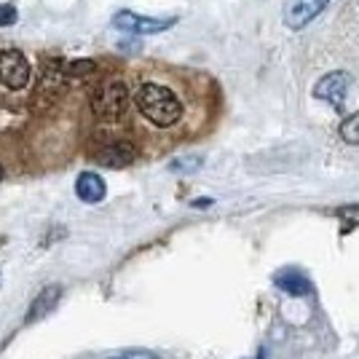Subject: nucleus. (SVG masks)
Masks as SVG:
<instances>
[{"label": "nucleus", "mask_w": 359, "mask_h": 359, "mask_svg": "<svg viewBox=\"0 0 359 359\" xmlns=\"http://www.w3.org/2000/svg\"><path fill=\"white\" fill-rule=\"evenodd\" d=\"M6 177V169H3V166H0V180Z\"/></svg>", "instance_id": "obj_19"}, {"label": "nucleus", "mask_w": 359, "mask_h": 359, "mask_svg": "<svg viewBox=\"0 0 359 359\" xmlns=\"http://www.w3.org/2000/svg\"><path fill=\"white\" fill-rule=\"evenodd\" d=\"M126 107H129V89H126V83L121 78H105L91 91V110L100 118H118V116L126 113Z\"/></svg>", "instance_id": "obj_2"}, {"label": "nucleus", "mask_w": 359, "mask_h": 359, "mask_svg": "<svg viewBox=\"0 0 359 359\" xmlns=\"http://www.w3.org/2000/svg\"><path fill=\"white\" fill-rule=\"evenodd\" d=\"M257 359H266V348H260V354H257Z\"/></svg>", "instance_id": "obj_18"}, {"label": "nucleus", "mask_w": 359, "mask_h": 359, "mask_svg": "<svg viewBox=\"0 0 359 359\" xmlns=\"http://www.w3.org/2000/svg\"><path fill=\"white\" fill-rule=\"evenodd\" d=\"M16 19H19V14H16L14 6L0 3V27H11V25H16Z\"/></svg>", "instance_id": "obj_13"}, {"label": "nucleus", "mask_w": 359, "mask_h": 359, "mask_svg": "<svg viewBox=\"0 0 359 359\" xmlns=\"http://www.w3.org/2000/svg\"><path fill=\"white\" fill-rule=\"evenodd\" d=\"M351 86V78L344 73V70H335V73H327L325 78H319L314 86V97L322 100V102H330L332 107H344L346 91Z\"/></svg>", "instance_id": "obj_6"}, {"label": "nucleus", "mask_w": 359, "mask_h": 359, "mask_svg": "<svg viewBox=\"0 0 359 359\" xmlns=\"http://www.w3.org/2000/svg\"><path fill=\"white\" fill-rule=\"evenodd\" d=\"M113 359H156V354H150V351H129L123 357H113Z\"/></svg>", "instance_id": "obj_16"}, {"label": "nucleus", "mask_w": 359, "mask_h": 359, "mask_svg": "<svg viewBox=\"0 0 359 359\" xmlns=\"http://www.w3.org/2000/svg\"><path fill=\"white\" fill-rule=\"evenodd\" d=\"M32 78L30 60L19 48H3L0 51V86L11 91L27 89Z\"/></svg>", "instance_id": "obj_3"}, {"label": "nucleus", "mask_w": 359, "mask_h": 359, "mask_svg": "<svg viewBox=\"0 0 359 359\" xmlns=\"http://www.w3.org/2000/svg\"><path fill=\"white\" fill-rule=\"evenodd\" d=\"M341 137L351 145H359V113L348 116V118L341 123Z\"/></svg>", "instance_id": "obj_12"}, {"label": "nucleus", "mask_w": 359, "mask_h": 359, "mask_svg": "<svg viewBox=\"0 0 359 359\" xmlns=\"http://www.w3.org/2000/svg\"><path fill=\"white\" fill-rule=\"evenodd\" d=\"M177 19L166 16V19H150V16H140L129 8H123L118 14H113V27L129 35H153V32H164L169 27H175Z\"/></svg>", "instance_id": "obj_4"}, {"label": "nucleus", "mask_w": 359, "mask_h": 359, "mask_svg": "<svg viewBox=\"0 0 359 359\" xmlns=\"http://www.w3.org/2000/svg\"><path fill=\"white\" fill-rule=\"evenodd\" d=\"M330 0H285V25L290 30H303L327 8Z\"/></svg>", "instance_id": "obj_5"}, {"label": "nucleus", "mask_w": 359, "mask_h": 359, "mask_svg": "<svg viewBox=\"0 0 359 359\" xmlns=\"http://www.w3.org/2000/svg\"><path fill=\"white\" fill-rule=\"evenodd\" d=\"M62 298V287L60 285H51V287H43V292L38 295V298L32 300L30 306V314H27V322H38V319H43Z\"/></svg>", "instance_id": "obj_10"}, {"label": "nucleus", "mask_w": 359, "mask_h": 359, "mask_svg": "<svg viewBox=\"0 0 359 359\" xmlns=\"http://www.w3.org/2000/svg\"><path fill=\"white\" fill-rule=\"evenodd\" d=\"M137 158V148L126 140H110L94 150V161L107 169H123Z\"/></svg>", "instance_id": "obj_7"}, {"label": "nucleus", "mask_w": 359, "mask_h": 359, "mask_svg": "<svg viewBox=\"0 0 359 359\" xmlns=\"http://www.w3.org/2000/svg\"><path fill=\"white\" fill-rule=\"evenodd\" d=\"M75 194L86 204H100L107 194L105 180L100 177V175H94V172H81L78 180H75Z\"/></svg>", "instance_id": "obj_9"}, {"label": "nucleus", "mask_w": 359, "mask_h": 359, "mask_svg": "<svg viewBox=\"0 0 359 359\" xmlns=\"http://www.w3.org/2000/svg\"><path fill=\"white\" fill-rule=\"evenodd\" d=\"M97 73V62L94 60H75L65 65V75L67 78H86V75Z\"/></svg>", "instance_id": "obj_11"}, {"label": "nucleus", "mask_w": 359, "mask_h": 359, "mask_svg": "<svg viewBox=\"0 0 359 359\" xmlns=\"http://www.w3.org/2000/svg\"><path fill=\"white\" fill-rule=\"evenodd\" d=\"M198 166H201V158H180V161H172L169 169L172 172H194Z\"/></svg>", "instance_id": "obj_14"}, {"label": "nucleus", "mask_w": 359, "mask_h": 359, "mask_svg": "<svg viewBox=\"0 0 359 359\" xmlns=\"http://www.w3.org/2000/svg\"><path fill=\"white\" fill-rule=\"evenodd\" d=\"M137 110L158 129H172L182 118V102L175 91L164 83H142L135 94Z\"/></svg>", "instance_id": "obj_1"}, {"label": "nucleus", "mask_w": 359, "mask_h": 359, "mask_svg": "<svg viewBox=\"0 0 359 359\" xmlns=\"http://www.w3.org/2000/svg\"><path fill=\"white\" fill-rule=\"evenodd\" d=\"M212 204V198H196L194 201V207H210Z\"/></svg>", "instance_id": "obj_17"}, {"label": "nucleus", "mask_w": 359, "mask_h": 359, "mask_svg": "<svg viewBox=\"0 0 359 359\" xmlns=\"http://www.w3.org/2000/svg\"><path fill=\"white\" fill-rule=\"evenodd\" d=\"M338 217H344L348 223L359 225V207H341V210H338Z\"/></svg>", "instance_id": "obj_15"}, {"label": "nucleus", "mask_w": 359, "mask_h": 359, "mask_svg": "<svg viewBox=\"0 0 359 359\" xmlns=\"http://www.w3.org/2000/svg\"><path fill=\"white\" fill-rule=\"evenodd\" d=\"M273 285L279 287L282 292H287V295H295V298H300V295H309V292H311V279H309V276H306L303 271H298V269L276 271Z\"/></svg>", "instance_id": "obj_8"}]
</instances>
